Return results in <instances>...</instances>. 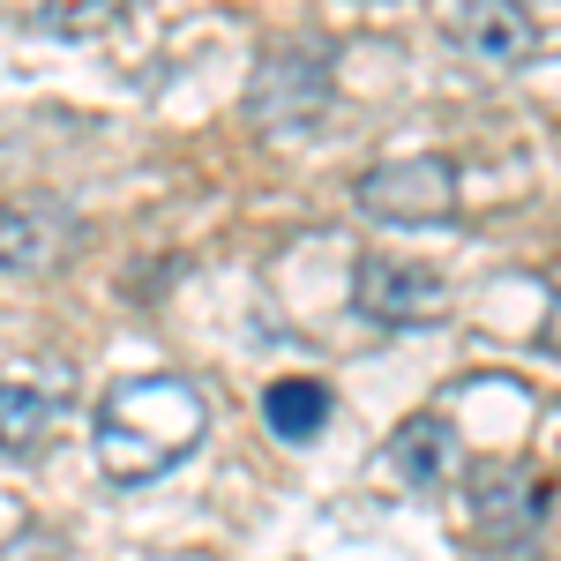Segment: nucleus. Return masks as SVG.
<instances>
[{
  "instance_id": "obj_1",
  "label": "nucleus",
  "mask_w": 561,
  "mask_h": 561,
  "mask_svg": "<svg viewBox=\"0 0 561 561\" xmlns=\"http://www.w3.org/2000/svg\"><path fill=\"white\" fill-rule=\"evenodd\" d=\"M203 434H210V404L187 375H128L105 389V404L90 420V449L113 486H142V479H165L173 465H187L203 449Z\"/></svg>"
},
{
  "instance_id": "obj_2",
  "label": "nucleus",
  "mask_w": 561,
  "mask_h": 561,
  "mask_svg": "<svg viewBox=\"0 0 561 561\" xmlns=\"http://www.w3.org/2000/svg\"><path fill=\"white\" fill-rule=\"evenodd\" d=\"M359 210L382 225H442L457 210V165L449 158H397L359 173Z\"/></svg>"
},
{
  "instance_id": "obj_3",
  "label": "nucleus",
  "mask_w": 561,
  "mask_h": 561,
  "mask_svg": "<svg viewBox=\"0 0 561 561\" xmlns=\"http://www.w3.org/2000/svg\"><path fill=\"white\" fill-rule=\"evenodd\" d=\"M352 307L382 330H420V322H442L449 314V285L420 270V262H389V255H367L352 270Z\"/></svg>"
},
{
  "instance_id": "obj_4",
  "label": "nucleus",
  "mask_w": 561,
  "mask_h": 561,
  "mask_svg": "<svg viewBox=\"0 0 561 561\" xmlns=\"http://www.w3.org/2000/svg\"><path fill=\"white\" fill-rule=\"evenodd\" d=\"M449 45H465L472 60H494V68H524L539 53V23L524 0H442L434 8Z\"/></svg>"
},
{
  "instance_id": "obj_5",
  "label": "nucleus",
  "mask_w": 561,
  "mask_h": 561,
  "mask_svg": "<svg viewBox=\"0 0 561 561\" xmlns=\"http://www.w3.org/2000/svg\"><path fill=\"white\" fill-rule=\"evenodd\" d=\"M472 517L486 524L494 539H502V531H510V539H524L531 524L547 517V486L524 472L517 457H502V465H479V479H472Z\"/></svg>"
},
{
  "instance_id": "obj_6",
  "label": "nucleus",
  "mask_w": 561,
  "mask_h": 561,
  "mask_svg": "<svg viewBox=\"0 0 561 561\" xmlns=\"http://www.w3.org/2000/svg\"><path fill=\"white\" fill-rule=\"evenodd\" d=\"M330 98V68L300 53V45H285V53H270L255 76V121H307L314 105Z\"/></svg>"
},
{
  "instance_id": "obj_7",
  "label": "nucleus",
  "mask_w": 561,
  "mask_h": 561,
  "mask_svg": "<svg viewBox=\"0 0 561 561\" xmlns=\"http://www.w3.org/2000/svg\"><path fill=\"white\" fill-rule=\"evenodd\" d=\"M68 248V210L60 203H8L0 210V270H53V255Z\"/></svg>"
},
{
  "instance_id": "obj_8",
  "label": "nucleus",
  "mask_w": 561,
  "mask_h": 561,
  "mask_svg": "<svg viewBox=\"0 0 561 561\" xmlns=\"http://www.w3.org/2000/svg\"><path fill=\"white\" fill-rule=\"evenodd\" d=\"M382 465L404 479V486H442V472L457 465V427H449L442 412H420V420H404V427L389 434Z\"/></svg>"
},
{
  "instance_id": "obj_9",
  "label": "nucleus",
  "mask_w": 561,
  "mask_h": 561,
  "mask_svg": "<svg viewBox=\"0 0 561 561\" xmlns=\"http://www.w3.org/2000/svg\"><path fill=\"white\" fill-rule=\"evenodd\" d=\"M262 427L277 434V442H314V434L330 427V389L307 382V375L270 382V389H262Z\"/></svg>"
},
{
  "instance_id": "obj_10",
  "label": "nucleus",
  "mask_w": 561,
  "mask_h": 561,
  "mask_svg": "<svg viewBox=\"0 0 561 561\" xmlns=\"http://www.w3.org/2000/svg\"><path fill=\"white\" fill-rule=\"evenodd\" d=\"M53 434V404L31 382H0V457H31Z\"/></svg>"
},
{
  "instance_id": "obj_11",
  "label": "nucleus",
  "mask_w": 561,
  "mask_h": 561,
  "mask_svg": "<svg viewBox=\"0 0 561 561\" xmlns=\"http://www.w3.org/2000/svg\"><path fill=\"white\" fill-rule=\"evenodd\" d=\"M547 352H561V293H554V307H547Z\"/></svg>"
}]
</instances>
